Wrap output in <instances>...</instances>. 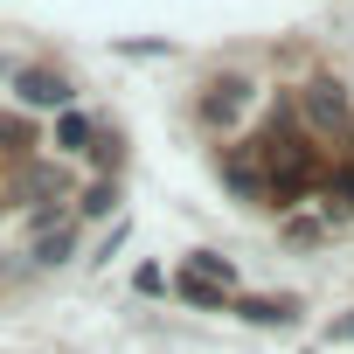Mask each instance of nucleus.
I'll return each instance as SVG.
<instances>
[{
  "mask_svg": "<svg viewBox=\"0 0 354 354\" xmlns=\"http://www.w3.org/2000/svg\"><path fill=\"white\" fill-rule=\"evenodd\" d=\"M63 250H70V230H56V236H42V243H35V257H42V264H56Z\"/></svg>",
  "mask_w": 354,
  "mask_h": 354,
  "instance_id": "11",
  "label": "nucleus"
},
{
  "mask_svg": "<svg viewBox=\"0 0 354 354\" xmlns=\"http://www.w3.org/2000/svg\"><path fill=\"white\" fill-rule=\"evenodd\" d=\"M236 313H243L250 326H292V319H299V306H292V299H243Z\"/></svg>",
  "mask_w": 354,
  "mask_h": 354,
  "instance_id": "4",
  "label": "nucleus"
},
{
  "mask_svg": "<svg viewBox=\"0 0 354 354\" xmlns=\"http://www.w3.org/2000/svg\"><path fill=\"white\" fill-rule=\"evenodd\" d=\"M326 340H354V313H347V319H333V326H326Z\"/></svg>",
  "mask_w": 354,
  "mask_h": 354,
  "instance_id": "12",
  "label": "nucleus"
},
{
  "mask_svg": "<svg viewBox=\"0 0 354 354\" xmlns=\"http://www.w3.org/2000/svg\"><path fill=\"white\" fill-rule=\"evenodd\" d=\"M243 97H250V84H243V77H223V84H209L202 118H216V125H223V118H236V111H243Z\"/></svg>",
  "mask_w": 354,
  "mask_h": 354,
  "instance_id": "3",
  "label": "nucleus"
},
{
  "mask_svg": "<svg viewBox=\"0 0 354 354\" xmlns=\"http://www.w3.org/2000/svg\"><path fill=\"white\" fill-rule=\"evenodd\" d=\"M15 97L28 104V111H70V84L56 77V70H15Z\"/></svg>",
  "mask_w": 354,
  "mask_h": 354,
  "instance_id": "2",
  "label": "nucleus"
},
{
  "mask_svg": "<svg viewBox=\"0 0 354 354\" xmlns=\"http://www.w3.org/2000/svg\"><path fill=\"white\" fill-rule=\"evenodd\" d=\"M0 146L21 153V146H28V118H0Z\"/></svg>",
  "mask_w": 354,
  "mask_h": 354,
  "instance_id": "9",
  "label": "nucleus"
},
{
  "mask_svg": "<svg viewBox=\"0 0 354 354\" xmlns=\"http://www.w3.org/2000/svg\"><path fill=\"white\" fill-rule=\"evenodd\" d=\"M21 195H28L35 209H42V202H63V174H56V167H28V174H21Z\"/></svg>",
  "mask_w": 354,
  "mask_h": 354,
  "instance_id": "5",
  "label": "nucleus"
},
{
  "mask_svg": "<svg viewBox=\"0 0 354 354\" xmlns=\"http://www.w3.org/2000/svg\"><path fill=\"white\" fill-rule=\"evenodd\" d=\"M111 202H118V188H111V181H97V188H91V195H84V216H104V209H111Z\"/></svg>",
  "mask_w": 354,
  "mask_h": 354,
  "instance_id": "10",
  "label": "nucleus"
},
{
  "mask_svg": "<svg viewBox=\"0 0 354 354\" xmlns=\"http://www.w3.org/2000/svg\"><path fill=\"white\" fill-rule=\"evenodd\" d=\"M188 271H195V278H209V285H223V292H230V278H236V271H230V257H216V250H195V264H188Z\"/></svg>",
  "mask_w": 354,
  "mask_h": 354,
  "instance_id": "7",
  "label": "nucleus"
},
{
  "mask_svg": "<svg viewBox=\"0 0 354 354\" xmlns=\"http://www.w3.org/2000/svg\"><path fill=\"white\" fill-rule=\"evenodd\" d=\"M181 299H195V306H223V285H209V278H181Z\"/></svg>",
  "mask_w": 354,
  "mask_h": 354,
  "instance_id": "8",
  "label": "nucleus"
},
{
  "mask_svg": "<svg viewBox=\"0 0 354 354\" xmlns=\"http://www.w3.org/2000/svg\"><path fill=\"white\" fill-rule=\"evenodd\" d=\"M347 91H354V84H347Z\"/></svg>",
  "mask_w": 354,
  "mask_h": 354,
  "instance_id": "13",
  "label": "nucleus"
},
{
  "mask_svg": "<svg viewBox=\"0 0 354 354\" xmlns=\"http://www.w3.org/2000/svg\"><path fill=\"white\" fill-rule=\"evenodd\" d=\"M56 146H63V153L91 146V118H84V111H63V118H56Z\"/></svg>",
  "mask_w": 354,
  "mask_h": 354,
  "instance_id": "6",
  "label": "nucleus"
},
{
  "mask_svg": "<svg viewBox=\"0 0 354 354\" xmlns=\"http://www.w3.org/2000/svg\"><path fill=\"white\" fill-rule=\"evenodd\" d=\"M347 104H354V91L333 84V77H313V84L299 91V111H306L313 132H340V125H347Z\"/></svg>",
  "mask_w": 354,
  "mask_h": 354,
  "instance_id": "1",
  "label": "nucleus"
}]
</instances>
